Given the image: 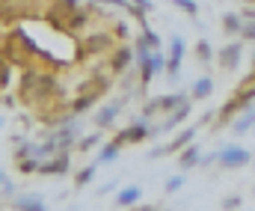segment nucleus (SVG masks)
<instances>
[{
  "label": "nucleus",
  "mask_w": 255,
  "mask_h": 211,
  "mask_svg": "<svg viewBox=\"0 0 255 211\" xmlns=\"http://www.w3.org/2000/svg\"><path fill=\"white\" fill-rule=\"evenodd\" d=\"M241 15H244V21H255V6H247V9H241Z\"/></svg>",
  "instance_id": "36"
},
{
  "label": "nucleus",
  "mask_w": 255,
  "mask_h": 211,
  "mask_svg": "<svg viewBox=\"0 0 255 211\" xmlns=\"http://www.w3.org/2000/svg\"><path fill=\"white\" fill-rule=\"evenodd\" d=\"M110 191H119V179H110L107 185H101V188H98V197H107Z\"/></svg>",
  "instance_id": "32"
},
{
  "label": "nucleus",
  "mask_w": 255,
  "mask_h": 211,
  "mask_svg": "<svg viewBox=\"0 0 255 211\" xmlns=\"http://www.w3.org/2000/svg\"><path fill=\"white\" fill-rule=\"evenodd\" d=\"M169 3H172L175 9L187 12V15H190L193 21H196V15H199V3H196V0H169Z\"/></svg>",
  "instance_id": "28"
},
{
  "label": "nucleus",
  "mask_w": 255,
  "mask_h": 211,
  "mask_svg": "<svg viewBox=\"0 0 255 211\" xmlns=\"http://www.w3.org/2000/svg\"><path fill=\"white\" fill-rule=\"evenodd\" d=\"M250 104H255V74H247V77L235 86V92L226 98V104L217 110V116H214V131L232 125V119H235L241 110H247Z\"/></svg>",
  "instance_id": "1"
},
{
  "label": "nucleus",
  "mask_w": 255,
  "mask_h": 211,
  "mask_svg": "<svg viewBox=\"0 0 255 211\" xmlns=\"http://www.w3.org/2000/svg\"><path fill=\"white\" fill-rule=\"evenodd\" d=\"M241 60H244V39H229L217 51V66L223 71H229V74L241 69Z\"/></svg>",
  "instance_id": "7"
},
{
  "label": "nucleus",
  "mask_w": 255,
  "mask_h": 211,
  "mask_svg": "<svg viewBox=\"0 0 255 211\" xmlns=\"http://www.w3.org/2000/svg\"><path fill=\"white\" fill-rule=\"evenodd\" d=\"M113 30H116V36H119V39H128V27H125V24H116Z\"/></svg>",
  "instance_id": "37"
},
{
  "label": "nucleus",
  "mask_w": 255,
  "mask_h": 211,
  "mask_svg": "<svg viewBox=\"0 0 255 211\" xmlns=\"http://www.w3.org/2000/svg\"><path fill=\"white\" fill-rule=\"evenodd\" d=\"M139 200H142V188H139V185H125V188L116 191L113 206H116V209H130V206H136Z\"/></svg>",
  "instance_id": "19"
},
{
  "label": "nucleus",
  "mask_w": 255,
  "mask_h": 211,
  "mask_svg": "<svg viewBox=\"0 0 255 211\" xmlns=\"http://www.w3.org/2000/svg\"><path fill=\"white\" fill-rule=\"evenodd\" d=\"M12 211H48V203L39 194H18L12 200Z\"/></svg>",
  "instance_id": "18"
},
{
  "label": "nucleus",
  "mask_w": 255,
  "mask_h": 211,
  "mask_svg": "<svg viewBox=\"0 0 255 211\" xmlns=\"http://www.w3.org/2000/svg\"><path fill=\"white\" fill-rule=\"evenodd\" d=\"M3 182H6V173H3V170H0V188H3Z\"/></svg>",
  "instance_id": "38"
},
{
  "label": "nucleus",
  "mask_w": 255,
  "mask_h": 211,
  "mask_svg": "<svg viewBox=\"0 0 255 211\" xmlns=\"http://www.w3.org/2000/svg\"><path fill=\"white\" fill-rule=\"evenodd\" d=\"M253 158H255L253 152L244 149V146H238V143L217 149V167H223V170H244V167L253 164Z\"/></svg>",
  "instance_id": "4"
},
{
  "label": "nucleus",
  "mask_w": 255,
  "mask_h": 211,
  "mask_svg": "<svg viewBox=\"0 0 255 211\" xmlns=\"http://www.w3.org/2000/svg\"><path fill=\"white\" fill-rule=\"evenodd\" d=\"M250 74H255V57H253V69H250Z\"/></svg>",
  "instance_id": "39"
},
{
  "label": "nucleus",
  "mask_w": 255,
  "mask_h": 211,
  "mask_svg": "<svg viewBox=\"0 0 255 211\" xmlns=\"http://www.w3.org/2000/svg\"><path fill=\"white\" fill-rule=\"evenodd\" d=\"M0 194H3V197H15V185L6 179V182H3V188H0Z\"/></svg>",
  "instance_id": "35"
},
{
  "label": "nucleus",
  "mask_w": 255,
  "mask_h": 211,
  "mask_svg": "<svg viewBox=\"0 0 255 211\" xmlns=\"http://www.w3.org/2000/svg\"><path fill=\"white\" fill-rule=\"evenodd\" d=\"M130 63H133V48H130V45H116V48H113V54H110L107 69L119 77V74L130 71Z\"/></svg>",
  "instance_id": "14"
},
{
  "label": "nucleus",
  "mask_w": 255,
  "mask_h": 211,
  "mask_svg": "<svg viewBox=\"0 0 255 211\" xmlns=\"http://www.w3.org/2000/svg\"><path fill=\"white\" fill-rule=\"evenodd\" d=\"M253 197H255V185H253Z\"/></svg>",
  "instance_id": "40"
},
{
  "label": "nucleus",
  "mask_w": 255,
  "mask_h": 211,
  "mask_svg": "<svg viewBox=\"0 0 255 211\" xmlns=\"http://www.w3.org/2000/svg\"><path fill=\"white\" fill-rule=\"evenodd\" d=\"M130 3H133L136 9H142V12H154V3H151V0H130Z\"/></svg>",
  "instance_id": "34"
},
{
  "label": "nucleus",
  "mask_w": 255,
  "mask_h": 211,
  "mask_svg": "<svg viewBox=\"0 0 255 211\" xmlns=\"http://www.w3.org/2000/svg\"><path fill=\"white\" fill-rule=\"evenodd\" d=\"M253 3H255V0H253Z\"/></svg>",
  "instance_id": "45"
},
{
  "label": "nucleus",
  "mask_w": 255,
  "mask_h": 211,
  "mask_svg": "<svg viewBox=\"0 0 255 211\" xmlns=\"http://www.w3.org/2000/svg\"><path fill=\"white\" fill-rule=\"evenodd\" d=\"M241 206H244V197L241 194H226L220 200V209L223 211H241Z\"/></svg>",
  "instance_id": "27"
},
{
  "label": "nucleus",
  "mask_w": 255,
  "mask_h": 211,
  "mask_svg": "<svg viewBox=\"0 0 255 211\" xmlns=\"http://www.w3.org/2000/svg\"><path fill=\"white\" fill-rule=\"evenodd\" d=\"M113 140L119 143L122 149H125V146H139V143L151 140V125H148L145 119L130 122L128 128H122V131H116V134H113Z\"/></svg>",
  "instance_id": "10"
},
{
  "label": "nucleus",
  "mask_w": 255,
  "mask_h": 211,
  "mask_svg": "<svg viewBox=\"0 0 255 211\" xmlns=\"http://www.w3.org/2000/svg\"><path fill=\"white\" fill-rule=\"evenodd\" d=\"M86 3H95V6H119V9H130V0H86Z\"/></svg>",
  "instance_id": "30"
},
{
  "label": "nucleus",
  "mask_w": 255,
  "mask_h": 211,
  "mask_svg": "<svg viewBox=\"0 0 255 211\" xmlns=\"http://www.w3.org/2000/svg\"><path fill=\"white\" fill-rule=\"evenodd\" d=\"M119 155H122V146L116 140H110V143H101L98 146V158H95V164L98 167H107V164H116L119 161Z\"/></svg>",
  "instance_id": "21"
},
{
  "label": "nucleus",
  "mask_w": 255,
  "mask_h": 211,
  "mask_svg": "<svg viewBox=\"0 0 255 211\" xmlns=\"http://www.w3.org/2000/svg\"><path fill=\"white\" fill-rule=\"evenodd\" d=\"M184 54H187V45L181 36H169V54H166V77L175 83L181 77V66H184Z\"/></svg>",
  "instance_id": "8"
},
{
  "label": "nucleus",
  "mask_w": 255,
  "mask_h": 211,
  "mask_svg": "<svg viewBox=\"0 0 255 211\" xmlns=\"http://www.w3.org/2000/svg\"><path fill=\"white\" fill-rule=\"evenodd\" d=\"M122 107H125V95L122 98H113V101H107L95 116H92V125L98 128V131H107V128H113V122L119 119V113H122Z\"/></svg>",
  "instance_id": "11"
},
{
  "label": "nucleus",
  "mask_w": 255,
  "mask_h": 211,
  "mask_svg": "<svg viewBox=\"0 0 255 211\" xmlns=\"http://www.w3.org/2000/svg\"><path fill=\"white\" fill-rule=\"evenodd\" d=\"M80 134H83L80 131V122H74V116H68L63 125H57V131H51V140L57 146V152H71Z\"/></svg>",
  "instance_id": "9"
},
{
  "label": "nucleus",
  "mask_w": 255,
  "mask_h": 211,
  "mask_svg": "<svg viewBox=\"0 0 255 211\" xmlns=\"http://www.w3.org/2000/svg\"><path fill=\"white\" fill-rule=\"evenodd\" d=\"M184 185H187V173H181V170H178L175 176H169V179H166V185H163V194H166V197H172V194H178Z\"/></svg>",
  "instance_id": "25"
},
{
  "label": "nucleus",
  "mask_w": 255,
  "mask_h": 211,
  "mask_svg": "<svg viewBox=\"0 0 255 211\" xmlns=\"http://www.w3.org/2000/svg\"><path fill=\"white\" fill-rule=\"evenodd\" d=\"M202 155H205V152H202V146L193 140L190 146H184V149L175 155V164H178V170H181V173H190V170H196V167H199Z\"/></svg>",
  "instance_id": "15"
},
{
  "label": "nucleus",
  "mask_w": 255,
  "mask_h": 211,
  "mask_svg": "<svg viewBox=\"0 0 255 211\" xmlns=\"http://www.w3.org/2000/svg\"><path fill=\"white\" fill-rule=\"evenodd\" d=\"M133 51L145 54V51H160V36L151 27H139V36L133 39Z\"/></svg>",
  "instance_id": "17"
},
{
  "label": "nucleus",
  "mask_w": 255,
  "mask_h": 211,
  "mask_svg": "<svg viewBox=\"0 0 255 211\" xmlns=\"http://www.w3.org/2000/svg\"><path fill=\"white\" fill-rule=\"evenodd\" d=\"M0 211H3V206H0Z\"/></svg>",
  "instance_id": "43"
},
{
  "label": "nucleus",
  "mask_w": 255,
  "mask_h": 211,
  "mask_svg": "<svg viewBox=\"0 0 255 211\" xmlns=\"http://www.w3.org/2000/svg\"><path fill=\"white\" fill-rule=\"evenodd\" d=\"M190 113H193V98L184 101V104H178L172 113H166L157 125H151V137H166L169 131H175L178 125H184V122L190 119Z\"/></svg>",
  "instance_id": "6"
},
{
  "label": "nucleus",
  "mask_w": 255,
  "mask_h": 211,
  "mask_svg": "<svg viewBox=\"0 0 255 211\" xmlns=\"http://www.w3.org/2000/svg\"><path fill=\"white\" fill-rule=\"evenodd\" d=\"M71 173V152H54L48 161L39 164V176H65Z\"/></svg>",
  "instance_id": "13"
},
{
  "label": "nucleus",
  "mask_w": 255,
  "mask_h": 211,
  "mask_svg": "<svg viewBox=\"0 0 255 211\" xmlns=\"http://www.w3.org/2000/svg\"><path fill=\"white\" fill-rule=\"evenodd\" d=\"M220 27H223V33H226L229 39H238L241 30H244V15H241V12H223Z\"/></svg>",
  "instance_id": "20"
},
{
  "label": "nucleus",
  "mask_w": 255,
  "mask_h": 211,
  "mask_svg": "<svg viewBox=\"0 0 255 211\" xmlns=\"http://www.w3.org/2000/svg\"><path fill=\"white\" fill-rule=\"evenodd\" d=\"M101 143H104V134H101V131H92V134H80L77 143H74V149H77V152H92V149H98Z\"/></svg>",
  "instance_id": "23"
},
{
  "label": "nucleus",
  "mask_w": 255,
  "mask_h": 211,
  "mask_svg": "<svg viewBox=\"0 0 255 211\" xmlns=\"http://www.w3.org/2000/svg\"><path fill=\"white\" fill-rule=\"evenodd\" d=\"M160 211H169V209H160Z\"/></svg>",
  "instance_id": "42"
},
{
  "label": "nucleus",
  "mask_w": 255,
  "mask_h": 211,
  "mask_svg": "<svg viewBox=\"0 0 255 211\" xmlns=\"http://www.w3.org/2000/svg\"><path fill=\"white\" fill-rule=\"evenodd\" d=\"M214 164H217V152H205V155H202V161H199V167H202V170H208V167H214Z\"/></svg>",
  "instance_id": "31"
},
{
  "label": "nucleus",
  "mask_w": 255,
  "mask_h": 211,
  "mask_svg": "<svg viewBox=\"0 0 255 211\" xmlns=\"http://www.w3.org/2000/svg\"><path fill=\"white\" fill-rule=\"evenodd\" d=\"M107 51H113V33L98 30V33H89V36L83 39V54H86V57H101V54H107Z\"/></svg>",
  "instance_id": "12"
},
{
  "label": "nucleus",
  "mask_w": 255,
  "mask_h": 211,
  "mask_svg": "<svg viewBox=\"0 0 255 211\" xmlns=\"http://www.w3.org/2000/svg\"><path fill=\"white\" fill-rule=\"evenodd\" d=\"M211 57H214L211 42H208V39H199V42H196V60H199L202 66H208V63H211Z\"/></svg>",
  "instance_id": "26"
},
{
  "label": "nucleus",
  "mask_w": 255,
  "mask_h": 211,
  "mask_svg": "<svg viewBox=\"0 0 255 211\" xmlns=\"http://www.w3.org/2000/svg\"><path fill=\"white\" fill-rule=\"evenodd\" d=\"M166 71V57L163 51H145V54H136V74H139V92H145V86Z\"/></svg>",
  "instance_id": "3"
},
{
  "label": "nucleus",
  "mask_w": 255,
  "mask_h": 211,
  "mask_svg": "<svg viewBox=\"0 0 255 211\" xmlns=\"http://www.w3.org/2000/svg\"><path fill=\"white\" fill-rule=\"evenodd\" d=\"M184 101H190V95L184 92V89H178V92H166V95H154V98H148L145 104H142V119L145 122H151V119H163L166 113H172L178 104H184Z\"/></svg>",
  "instance_id": "2"
},
{
  "label": "nucleus",
  "mask_w": 255,
  "mask_h": 211,
  "mask_svg": "<svg viewBox=\"0 0 255 211\" xmlns=\"http://www.w3.org/2000/svg\"><path fill=\"white\" fill-rule=\"evenodd\" d=\"M196 134H199V125H190V128H184V131H178L172 140H166L163 146H157V149H151L148 152V161H160V158H166V155H178L184 146H190L196 140Z\"/></svg>",
  "instance_id": "5"
},
{
  "label": "nucleus",
  "mask_w": 255,
  "mask_h": 211,
  "mask_svg": "<svg viewBox=\"0 0 255 211\" xmlns=\"http://www.w3.org/2000/svg\"><path fill=\"white\" fill-rule=\"evenodd\" d=\"M232 134H238V137H244V134H250V131H255V104H250L247 110H241L235 119H232Z\"/></svg>",
  "instance_id": "16"
},
{
  "label": "nucleus",
  "mask_w": 255,
  "mask_h": 211,
  "mask_svg": "<svg viewBox=\"0 0 255 211\" xmlns=\"http://www.w3.org/2000/svg\"><path fill=\"white\" fill-rule=\"evenodd\" d=\"M211 92H214V77H211V74H202V77H196V83H193L190 98L193 101H205V98H211Z\"/></svg>",
  "instance_id": "22"
},
{
  "label": "nucleus",
  "mask_w": 255,
  "mask_h": 211,
  "mask_svg": "<svg viewBox=\"0 0 255 211\" xmlns=\"http://www.w3.org/2000/svg\"><path fill=\"white\" fill-rule=\"evenodd\" d=\"M253 164H255V158H253Z\"/></svg>",
  "instance_id": "44"
},
{
  "label": "nucleus",
  "mask_w": 255,
  "mask_h": 211,
  "mask_svg": "<svg viewBox=\"0 0 255 211\" xmlns=\"http://www.w3.org/2000/svg\"><path fill=\"white\" fill-rule=\"evenodd\" d=\"M125 211H160V206L157 203H136V206H130Z\"/></svg>",
  "instance_id": "33"
},
{
  "label": "nucleus",
  "mask_w": 255,
  "mask_h": 211,
  "mask_svg": "<svg viewBox=\"0 0 255 211\" xmlns=\"http://www.w3.org/2000/svg\"><path fill=\"white\" fill-rule=\"evenodd\" d=\"M95 173H98V164H86L83 170H77V176H74V188H77V191L89 188V185L95 182Z\"/></svg>",
  "instance_id": "24"
},
{
  "label": "nucleus",
  "mask_w": 255,
  "mask_h": 211,
  "mask_svg": "<svg viewBox=\"0 0 255 211\" xmlns=\"http://www.w3.org/2000/svg\"><path fill=\"white\" fill-rule=\"evenodd\" d=\"M238 39H244V42L255 45V21H244V30H241V36H238Z\"/></svg>",
  "instance_id": "29"
},
{
  "label": "nucleus",
  "mask_w": 255,
  "mask_h": 211,
  "mask_svg": "<svg viewBox=\"0 0 255 211\" xmlns=\"http://www.w3.org/2000/svg\"><path fill=\"white\" fill-rule=\"evenodd\" d=\"M0 128H3V119H0Z\"/></svg>",
  "instance_id": "41"
}]
</instances>
